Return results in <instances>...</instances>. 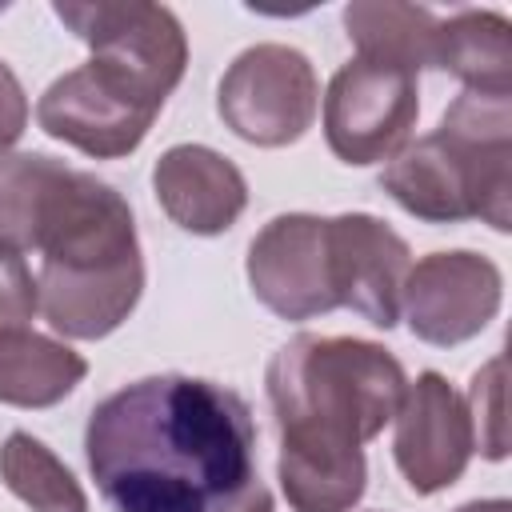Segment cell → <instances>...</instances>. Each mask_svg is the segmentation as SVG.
<instances>
[{"label":"cell","mask_w":512,"mask_h":512,"mask_svg":"<svg viewBox=\"0 0 512 512\" xmlns=\"http://www.w3.org/2000/svg\"><path fill=\"white\" fill-rule=\"evenodd\" d=\"M84 372V356L52 336L28 328L0 336V404L52 408L84 380Z\"/></svg>","instance_id":"9a60e30c"},{"label":"cell","mask_w":512,"mask_h":512,"mask_svg":"<svg viewBox=\"0 0 512 512\" xmlns=\"http://www.w3.org/2000/svg\"><path fill=\"white\" fill-rule=\"evenodd\" d=\"M264 384L292 512H348L368 484L360 444L384 432L408 388L400 360L372 340L300 332L272 352Z\"/></svg>","instance_id":"3957f363"},{"label":"cell","mask_w":512,"mask_h":512,"mask_svg":"<svg viewBox=\"0 0 512 512\" xmlns=\"http://www.w3.org/2000/svg\"><path fill=\"white\" fill-rule=\"evenodd\" d=\"M380 188L416 220H484L512 228V96L460 92L440 128L404 144Z\"/></svg>","instance_id":"277c9868"},{"label":"cell","mask_w":512,"mask_h":512,"mask_svg":"<svg viewBox=\"0 0 512 512\" xmlns=\"http://www.w3.org/2000/svg\"><path fill=\"white\" fill-rule=\"evenodd\" d=\"M160 108L164 100H156L148 88L88 56L80 68L56 76L44 88L36 124L52 140L72 144L84 156L116 160L140 148Z\"/></svg>","instance_id":"5b68a950"},{"label":"cell","mask_w":512,"mask_h":512,"mask_svg":"<svg viewBox=\"0 0 512 512\" xmlns=\"http://www.w3.org/2000/svg\"><path fill=\"white\" fill-rule=\"evenodd\" d=\"M332 296L340 308L360 312L376 328L400 320V292L412 268L404 236L368 212H344L328 220Z\"/></svg>","instance_id":"7c38bea8"},{"label":"cell","mask_w":512,"mask_h":512,"mask_svg":"<svg viewBox=\"0 0 512 512\" xmlns=\"http://www.w3.org/2000/svg\"><path fill=\"white\" fill-rule=\"evenodd\" d=\"M152 192L168 220L192 236L228 232L248 204L240 168L204 144H172L152 168Z\"/></svg>","instance_id":"4fadbf2b"},{"label":"cell","mask_w":512,"mask_h":512,"mask_svg":"<svg viewBox=\"0 0 512 512\" xmlns=\"http://www.w3.org/2000/svg\"><path fill=\"white\" fill-rule=\"evenodd\" d=\"M24 128H28V96L16 72L0 60V156L24 136Z\"/></svg>","instance_id":"ffe728a7"},{"label":"cell","mask_w":512,"mask_h":512,"mask_svg":"<svg viewBox=\"0 0 512 512\" xmlns=\"http://www.w3.org/2000/svg\"><path fill=\"white\" fill-rule=\"evenodd\" d=\"M392 420H396L392 456L404 484L416 496H432L464 476L476 448L472 420L464 396L440 372H420L404 388Z\"/></svg>","instance_id":"8fae6325"},{"label":"cell","mask_w":512,"mask_h":512,"mask_svg":"<svg viewBox=\"0 0 512 512\" xmlns=\"http://www.w3.org/2000/svg\"><path fill=\"white\" fill-rule=\"evenodd\" d=\"M436 68L452 72L464 92L512 96V24L500 12L464 8L436 24Z\"/></svg>","instance_id":"5bb4252c"},{"label":"cell","mask_w":512,"mask_h":512,"mask_svg":"<svg viewBox=\"0 0 512 512\" xmlns=\"http://www.w3.org/2000/svg\"><path fill=\"white\" fill-rule=\"evenodd\" d=\"M220 512H272V492L256 480L240 500H232V504H228V508H220Z\"/></svg>","instance_id":"44dd1931"},{"label":"cell","mask_w":512,"mask_h":512,"mask_svg":"<svg viewBox=\"0 0 512 512\" xmlns=\"http://www.w3.org/2000/svg\"><path fill=\"white\" fill-rule=\"evenodd\" d=\"M456 512H512L508 500H472V504H460Z\"/></svg>","instance_id":"7402d4cb"},{"label":"cell","mask_w":512,"mask_h":512,"mask_svg":"<svg viewBox=\"0 0 512 512\" xmlns=\"http://www.w3.org/2000/svg\"><path fill=\"white\" fill-rule=\"evenodd\" d=\"M436 24L440 20L428 8L400 0H360L344 8V28L360 60L392 64L412 76L436 64Z\"/></svg>","instance_id":"2e32d148"},{"label":"cell","mask_w":512,"mask_h":512,"mask_svg":"<svg viewBox=\"0 0 512 512\" xmlns=\"http://www.w3.org/2000/svg\"><path fill=\"white\" fill-rule=\"evenodd\" d=\"M40 312L36 276L24 264V256L0 248V336L28 328V320Z\"/></svg>","instance_id":"d6986e66"},{"label":"cell","mask_w":512,"mask_h":512,"mask_svg":"<svg viewBox=\"0 0 512 512\" xmlns=\"http://www.w3.org/2000/svg\"><path fill=\"white\" fill-rule=\"evenodd\" d=\"M84 456L112 512H220L256 484V424L240 392L164 372L92 408Z\"/></svg>","instance_id":"6da1fadb"},{"label":"cell","mask_w":512,"mask_h":512,"mask_svg":"<svg viewBox=\"0 0 512 512\" xmlns=\"http://www.w3.org/2000/svg\"><path fill=\"white\" fill-rule=\"evenodd\" d=\"M0 480L32 512H88V496L60 456L28 432H12L0 444Z\"/></svg>","instance_id":"e0dca14e"},{"label":"cell","mask_w":512,"mask_h":512,"mask_svg":"<svg viewBox=\"0 0 512 512\" xmlns=\"http://www.w3.org/2000/svg\"><path fill=\"white\" fill-rule=\"evenodd\" d=\"M0 248L40 252V312L68 340L116 332L144 292L128 200L44 152L0 156Z\"/></svg>","instance_id":"7a4b0ae2"},{"label":"cell","mask_w":512,"mask_h":512,"mask_svg":"<svg viewBox=\"0 0 512 512\" xmlns=\"http://www.w3.org/2000/svg\"><path fill=\"white\" fill-rule=\"evenodd\" d=\"M320 104V84L304 52L288 44H252L244 48L216 88L220 120L256 148L296 144Z\"/></svg>","instance_id":"8992f818"},{"label":"cell","mask_w":512,"mask_h":512,"mask_svg":"<svg viewBox=\"0 0 512 512\" xmlns=\"http://www.w3.org/2000/svg\"><path fill=\"white\" fill-rule=\"evenodd\" d=\"M52 12L92 48V60L124 72L156 100H168L180 84L188 36L172 8L144 0H60Z\"/></svg>","instance_id":"52a82bcc"},{"label":"cell","mask_w":512,"mask_h":512,"mask_svg":"<svg viewBox=\"0 0 512 512\" xmlns=\"http://www.w3.org/2000/svg\"><path fill=\"white\" fill-rule=\"evenodd\" d=\"M248 284L280 320H312L336 304L328 264V220L312 212L272 216L248 244Z\"/></svg>","instance_id":"30bf717a"},{"label":"cell","mask_w":512,"mask_h":512,"mask_svg":"<svg viewBox=\"0 0 512 512\" xmlns=\"http://www.w3.org/2000/svg\"><path fill=\"white\" fill-rule=\"evenodd\" d=\"M468 420H472V444L488 460L508 456V424H504V356H492L476 376L468 392Z\"/></svg>","instance_id":"ac0fdd59"},{"label":"cell","mask_w":512,"mask_h":512,"mask_svg":"<svg viewBox=\"0 0 512 512\" xmlns=\"http://www.w3.org/2000/svg\"><path fill=\"white\" fill-rule=\"evenodd\" d=\"M420 116L416 76L392 64L348 60L324 92V140L344 164H380L396 156Z\"/></svg>","instance_id":"ba28073f"},{"label":"cell","mask_w":512,"mask_h":512,"mask_svg":"<svg viewBox=\"0 0 512 512\" xmlns=\"http://www.w3.org/2000/svg\"><path fill=\"white\" fill-rule=\"evenodd\" d=\"M500 296V268L480 252L456 248L432 252L408 268L400 308L416 340L452 348L488 328V320L500 312Z\"/></svg>","instance_id":"9c48e42d"}]
</instances>
